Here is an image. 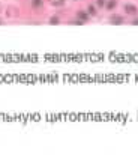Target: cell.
Instances as JSON below:
<instances>
[{
	"instance_id": "cell-11",
	"label": "cell",
	"mask_w": 138,
	"mask_h": 155,
	"mask_svg": "<svg viewBox=\"0 0 138 155\" xmlns=\"http://www.w3.org/2000/svg\"><path fill=\"white\" fill-rule=\"evenodd\" d=\"M132 26H138V18H135V20H132Z\"/></svg>"
},
{
	"instance_id": "cell-1",
	"label": "cell",
	"mask_w": 138,
	"mask_h": 155,
	"mask_svg": "<svg viewBox=\"0 0 138 155\" xmlns=\"http://www.w3.org/2000/svg\"><path fill=\"white\" fill-rule=\"evenodd\" d=\"M123 9H125V12L129 14V15H135V14L138 12V8H137L135 5H132V3H126V5H123Z\"/></svg>"
},
{
	"instance_id": "cell-2",
	"label": "cell",
	"mask_w": 138,
	"mask_h": 155,
	"mask_svg": "<svg viewBox=\"0 0 138 155\" xmlns=\"http://www.w3.org/2000/svg\"><path fill=\"white\" fill-rule=\"evenodd\" d=\"M77 18H78V20H81L83 23H87V21L90 20V15H89V12H87V11L80 9V11H77Z\"/></svg>"
},
{
	"instance_id": "cell-5",
	"label": "cell",
	"mask_w": 138,
	"mask_h": 155,
	"mask_svg": "<svg viewBox=\"0 0 138 155\" xmlns=\"http://www.w3.org/2000/svg\"><path fill=\"white\" fill-rule=\"evenodd\" d=\"M44 6V0H32V8L33 9H41Z\"/></svg>"
},
{
	"instance_id": "cell-6",
	"label": "cell",
	"mask_w": 138,
	"mask_h": 155,
	"mask_svg": "<svg viewBox=\"0 0 138 155\" xmlns=\"http://www.w3.org/2000/svg\"><path fill=\"white\" fill-rule=\"evenodd\" d=\"M87 12H89V15H90V17H96L98 9H96V6H95V5H89V6H87Z\"/></svg>"
},
{
	"instance_id": "cell-7",
	"label": "cell",
	"mask_w": 138,
	"mask_h": 155,
	"mask_svg": "<svg viewBox=\"0 0 138 155\" xmlns=\"http://www.w3.org/2000/svg\"><path fill=\"white\" fill-rule=\"evenodd\" d=\"M65 3H66V0H51V5L54 8H62L65 6Z\"/></svg>"
},
{
	"instance_id": "cell-4",
	"label": "cell",
	"mask_w": 138,
	"mask_h": 155,
	"mask_svg": "<svg viewBox=\"0 0 138 155\" xmlns=\"http://www.w3.org/2000/svg\"><path fill=\"white\" fill-rule=\"evenodd\" d=\"M116 8H117V0H107V2H105V9L113 11Z\"/></svg>"
},
{
	"instance_id": "cell-10",
	"label": "cell",
	"mask_w": 138,
	"mask_h": 155,
	"mask_svg": "<svg viewBox=\"0 0 138 155\" xmlns=\"http://www.w3.org/2000/svg\"><path fill=\"white\" fill-rule=\"evenodd\" d=\"M69 24H74V26H81V24H84V23H83L81 20H78V18H77V20H74V21H69Z\"/></svg>"
},
{
	"instance_id": "cell-8",
	"label": "cell",
	"mask_w": 138,
	"mask_h": 155,
	"mask_svg": "<svg viewBox=\"0 0 138 155\" xmlns=\"http://www.w3.org/2000/svg\"><path fill=\"white\" fill-rule=\"evenodd\" d=\"M51 26H57V24H60V18L57 17V15H54V17H51L50 18V21H48Z\"/></svg>"
},
{
	"instance_id": "cell-3",
	"label": "cell",
	"mask_w": 138,
	"mask_h": 155,
	"mask_svg": "<svg viewBox=\"0 0 138 155\" xmlns=\"http://www.w3.org/2000/svg\"><path fill=\"white\" fill-rule=\"evenodd\" d=\"M110 23L114 24V26H120V24L125 23V18H123L122 15H113V17L110 18Z\"/></svg>"
},
{
	"instance_id": "cell-9",
	"label": "cell",
	"mask_w": 138,
	"mask_h": 155,
	"mask_svg": "<svg viewBox=\"0 0 138 155\" xmlns=\"http://www.w3.org/2000/svg\"><path fill=\"white\" fill-rule=\"evenodd\" d=\"M105 2L107 0H96V6L98 8H105Z\"/></svg>"
}]
</instances>
